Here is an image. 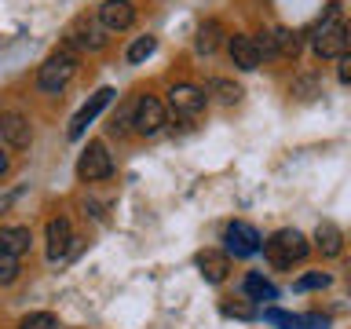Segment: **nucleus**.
I'll return each mask as SVG.
<instances>
[{
	"label": "nucleus",
	"mask_w": 351,
	"mask_h": 329,
	"mask_svg": "<svg viewBox=\"0 0 351 329\" xmlns=\"http://www.w3.org/2000/svg\"><path fill=\"white\" fill-rule=\"evenodd\" d=\"M263 252H267V260L274 263V267H293V263H300L307 252H311V245H307V238L300 234V230L285 227V230H274V234L267 238V245H263Z\"/></svg>",
	"instance_id": "obj_1"
},
{
	"label": "nucleus",
	"mask_w": 351,
	"mask_h": 329,
	"mask_svg": "<svg viewBox=\"0 0 351 329\" xmlns=\"http://www.w3.org/2000/svg\"><path fill=\"white\" fill-rule=\"evenodd\" d=\"M73 73H77V55L70 48H59V51H51L48 59L40 62V70H37V88L40 92H62L66 84L73 81Z\"/></svg>",
	"instance_id": "obj_2"
},
{
	"label": "nucleus",
	"mask_w": 351,
	"mask_h": 329,
	"mask_svg": "<svg viewBox=\"0 0 351 329\" xmlns=\"http://www.w3.org/2000/svg\"><path fill=\"white\" fill-rule=\"evenodd\" d=\"M348 44L351 37L340 19H322V26L315 29V55H322V59H344Z\"/></svg>",
	"instance_id": "obj_3"
},
{
	"label": "nucleus",
	"mask_w": 351,
	"mask_h": 329,
	"mask_svg": "<svg viewBox=\"0 0 351 329\" xmlns=\"http://www.w3.org/2000/svg\"><path fill=\"white\" fill-rule=\"evenodd\" d=\"M165 121H169V114H165L161 99L139 95L136 103H132V128H136L139 136H158V132L165 128Z\"/></svg>",
	"instance_id": "obj_4"
},
{
	"label": "nucleus",
	"mask_w": 351,
	"mask_h": 329,
	"mask_svg": "<svg viewBox=\"0 0 351 329\" xmlns=\"http://www.w3.org/2000/svg\"><path fill=\"white\" fill-rule=\"evenodd\" d=\"M106 44V29L99 26L95 19H88V15H81V19H73L70 22V29H66V48H77V51H99Z\"/></svg>",
	"instance_id": "obj_5"
},
{
	"label": "nucleus",
	"mask_w": 351,
	"mask_h": 329,
	"mask_svg": "<svg viewBox=\"0 0 351 329\" xmlns=\"http://www.w3.org/2000/svg\"><path fill=\"white\" fill-rule=\"evenodd\" d=\"M110 172H114V161H110V154H106V143L92 139L84 147L81 161H77V175L88 180V183H95V180H106Z\"/></svg>",
	"instance_id": "obj_6"
},
{
	"label": "nucleus",
	"mask_w": 351,
	"mask_h": 329,
	"mask_svg": "<svg viewBox=\"0 0 351 329\" xmlns=\"http://www.w3.org/2000/svg\"><path fill=\"white\" fill-rule=\"evenodd\" d=\"M208 103V95H205V88H197V84H172L169 88V106H172V114H183V117H194V114H202Z\"/></svg>",
	"instance_id": "obj_7"
},
{
	"label": "nucleus",
	"mask_w": 351,
	"mask_h": 329,
	"mask_svg": "<svg viewBox=\"0 0 351 329\" xmlns=\"http://www.w3.org/2000/svg\"><path fill=\"white\" fill-rule=\"evenodd\" d=\"M223 241H227V252H234V256H256V252H260L256 227L241 223V219H234V223L223 230Z\"/></svg>",
	"instance_id": "obj_8"
},
{
	"label": "nucleus",
	"mask_w": 351,
	"mask_h": 329,
	"mask_svg": "<svg viewBox=\"0 0 351 329\" xmlns=\"http://www.w3.org/2000/svg\"><path fill=\"white\" fill-rule=\"evenodd\" d=\"M132 22H136L132 0H103V8H99V26L106 33H121V29H128Z\"/></svg>",
	"instance_id": "obj_9"
},
{
	"label": "nucleus",
	"mask_w": 351,
	"mask_h": 329,
	"mask_svg": "<svg viewBox=\"0 0 351 329\" xmlns=\"http://www.w3.org/2000/svg\"><path fill=\"white\" fill-rule=\"evenodd\" d=\"M110 99H114V88H99V92H95L92 99H88V103H84L81 110H77L73 121H70V139H81V136H84V128L99 117V110H103V106L110 103Z\"/></svg>",
	"instance_id": "obj_10"
},
{
	"label": "nucleus",
	"mask_w": 351,
	"mask_h": 329,
	"mask_svg": "<svg viewBox=\"0 0 351 329\" xmlns=\"http://www.w3.org/2000/svg\"><path fill=\"white\" fill-rule=\"evenodd\" d=\"M0 139L15 150H26L33 143V125L22 114H0Z\"/></svg>",
	"instance_id": "obj_11"
},
{
	"label": "nucleus",
	"mask_w": 351,
	"mask_h": 329,
	"mask_svg": "<svg viewBox=\"0 0 351 329\" xmlns=\"http://www.w3.org/2000/svg\"><path fill=\"white\" fill-rule=\"evenodd\" d=\"M73 245V227H70V219L66 216H55L48 219V260H62L66 252H70Z\"/></svg>",
	"instance_id": "obj_12"
},
{
	"label": "nucleus",
	"mask_w": 351,
	"mask_h": 329,
	"mask_svg": "<svg viewBox=\"0 0 351 329\" xmlns=\"http://www.w3.org/2000/svg\"><path fill=\"white\" fill-rule=\"evenodd\" d=\"M227 55L238 70H256L260 66V51H256V44H252V37H245V33H234V37L227 40Z\"/></svg>",
	"instance_id": "obj_13"
},
{
	"label": "nucleus",
	"mask_w": 351,
	"mask_h": 329,
	"mask_svg": "<svg viewBox=\"0 0 351 329\" xmlns=\"http://www.w3.org/2000/svg\"><path fill=\"white\" fill-rule=\"evenodd\" d=\"M197 271H202V278H205V282L219 285V282L227 278V271H230V260H227V252L202 249V252H197Z\"/></svg>",
	"instance_id": "obj_14"
},
{
	"label": "nucleus",
	"mask_w": 351,
	"mask_h": 329,
	"mask_svg": "<svg viewBox=\"0 0 351 329\" xmlns=\"http://www.w3.org/2000/svg\"><path fill=\"white\" fill-rule=\"evenodd\" d=\"M29 227H0V256H22V252H29Z\"/></svg>",
	"instance_id": "obj_15"
},
{
	"label": "nucleus",
	"mask_w": 351,
	"mask_h": 329,
	"mask_svg": "<svg viewBox=\"0 0 351 329\" xmlns=\"http://www.w3.org/2000/svg\"><path fill=\"white\" fill-rule=\"evenodd\" d=\"M315 245L322 256H340V252H344V230L326 219V223L315 227Z\"/></svg>",
	"instance_id": "obj_16"
},
{
	"label": "nucleus",
	"mask_w": 351,
	"mask_h": 329,
	"mask_svg": "<svg viewBox=\"0 0 351 329\" xmlns=\"http://www.w3.org/2000/svg\"><path fill=\"white\" fill-rule=\"evenodd\" d=\"M271 44H274V55H282V59H296L300 55V33L296 29H271Z\"/></svg>",
	"instance_id": "obj_17"
},
{
	"label": "nucleus",
	"mask_w": 351,
	"mask_h": 329,
	"mask_svg": "<svg viewBox=\"0 0 351 329\" xmlns=\"http://www.w3.org/2000/svg\"><path fill=\"white\" fill-rule=\"evenodd\" d=\"M205 95H216V103H223V106H234L241 103V88L234 81H227V77H216L213 84H208V92Z\"/></svg>",
	"instance_id": "obj_18"
},
{
	"label": "nucleus",
	"mask_w": 351,
	"mask_h": 329,
	"mask_svg": "<svg viewBox=\"0 0 351 329\" xmlns=\"http://www.w3.org/2000/svg\"><path fill=\"white\" fill-rule=\"evenodd\" d=\"M219 37H223V29H219V22H205L202 29H197V40H194V48L202 51V55H213L219 48Z\"/></svg>",
	"instance_id": "obj_19"
},
{
	"label": "nucleus",
	"mask_w": 351,
	"mask_h": 329,
	"mask_svg": "<svg viewBox=\"0 0 351 329\" xmlns=\"http://www.w3.org/2000/svg\"><path fill=\"white\" fill-rule=\"evenodd\" d=\"M245 293L252 296V300H274V296H278V289H274L263 274H249V278H245Z\"/></svg>",
	"instance_id": "obj_20"
},
{
	"label": "nucleus",
	"mask_w": 351,
	"mask_h": 329,
	"mask_svg": "<svg viewBox=\"0 0 351 329\" xmlns=\"http://www.w3.org/2000/svg\"><path fill=\"white\" fill-rule=\"evenodd\" d=\"M19 329H59V318H55L51 311H33L19 322Z\"/></svg>",
	"instance_id": "obj_21"
},
{
	"label": "nucleus",
	"mask_w": 351,
	"mask_h": 329,
	"mask_svg": "<svg viewBox=\"0 0 351 329\" xmlns=\"http://www.w3.org/2000/svg\"><path fill=\"white\" fill-rule=\"evenodd\" d=\"M154 48H158V37H136V40H132V48H128V62H143V59H150Z\"/></svg>",
	"instance_id": "obj_22"
},
{
	"label": "nucleus",
	"mask_w": 351,
	"mask_h": 329,
	"mask_svg": "<svg viewBox=\"0 0 351 329\" xmlns=\"http://www.w3.org/2000/svg\"><path fill=\"white\" fill-rule=\"evenodd\" d=\"M263 318H267L271 326H278V329H304V322L296 315H285L278 311V307H271V311H263Z\"/></svg>",
	"instance_id": "obj_23"
},
{
	"label": "nucleus",
	"mask_w": 351,
	"mask_h": 329,
	"mask_svg": "<svg viewBox=\"0 0 351 329\" xmlns=\"http://www.w3.org/2000/svg\"><path fill=\"white\" fill-rule=\"evenodd\" d=\"M329 285V274H322V271H315V274H304V278H296V289H326Z\"/></svg>",
	"instance_id": "obj_24"
},
{
	"label": "nucleus",
	"mask_w": 351,
	"mask_h": 329,
	"mask_svg": "<svg viewBox=\"0 0 351 329\" xmlns=\"http://www.w3.org/2000/svg\"><path fill=\"white\" fill-rule=\"evenodd\" d=\"M19 278V260L15 256H0V285H11Z\"/></svg>",
	"instance_id": "obj_25"
},
{
	"label": "nucleus",
	"mask_w": 351,
	"mask_h": 329,
	"mask_svg": "<svg viewBox=\"0 0 351 329\" xmlns=\"http://www.w3.org/2000/svg\"><path fill=\"white\" fill-rule=\"evenodd\" d=\"M128 125H132V106L128 110H121V114H114V117H110V132H114V136H125V132H128Z\"/></svg>",
	"instance_id": "obj_26"
},
{
	"label": "nucleus",
	"mask_w": 351,
	"mask_h": 329,
	"mask_svg": "<svg viewBox=\"0 0 351 329\" xmlns=\"http://www.w3.org/2000/svg\"><path fill=\"white\" fill-rule=\"evenodd\" d=\"M315 77H304V81H296L293 84V95H304V99H311V92H315Z\"/></svg>",
	"instance_id": "obj_27"
},
{
	"label": "nucleus",
	"mask_w": 351,
	"mask_h": 329,
	"mask_svg": "<svg viewBox=\"0 0 351 329\" xmlns=\"http://www.w3.org/2000/svg\"><path fill=\"white\" fill-rule=\"evenodd\" d=\"M223 311L238 315V318H252V307H245V304H223Z\"/></svg>",
	"instance_id": "obj_28"
},
{
	"label": "nucleus",
	"mask_w": 351,
	"mask_h": 329,
	"mask_svg": "<svg viewBox=\"0 0 351 329\" xmlns=\"http://www.w3.org/2000/svg\"><path fill=\"white\" fill-rule=\"evenodd\" d=\"M304 326H311V329H329V318L326 315H307V318H300Z\"/></svg>",
	"instance_id": "obj_29"
},
{
	"label": "nucleus",
	"mask_w": 351,
	"mask_h": 329,
	"mask_svg": "<svg viewBox=\"0 0 351 329\" xmlns=\"http://www.w3.org/2000/svg\"><path fill=\"white\" fill-rule=\"evenodd\" d=\"M351 81V59L344 55V59H340V84H348Z\"/></svg>",
	"instance_id": "obj_30"
},
{
	"label": "nucleus",
	"mask_w": 351,
	"mask_h": 329,
	"mask_svg": "<svg viewBox=\"0 0 351 329\" xmlns=\"http://www.w3.org/2000/svg\"><path fill=\"white\" fill-rule=\"evenodd\" d=\"M8 164H11V161H8V154H4V150H0V175H4V172H8Z\"/></svg>",
	"instance_id": "obj_31"
}]
</instances>
